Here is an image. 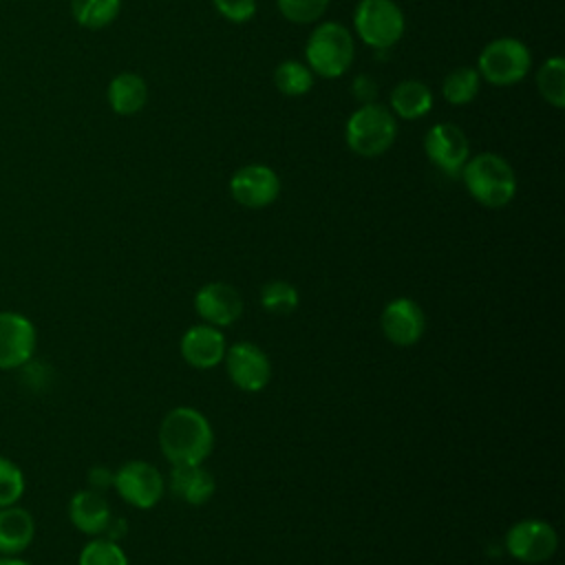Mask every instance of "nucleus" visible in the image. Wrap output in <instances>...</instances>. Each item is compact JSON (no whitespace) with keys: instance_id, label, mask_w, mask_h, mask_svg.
<instances>
[{"instance_id":"11","label":"nucleus","mask_w":565,"mask_h":565,"mask_svg":"<svg viewBox=\"0 0 565 565\" xmlns=\"http://www.w3.org/2000/svg\"><path fill=\"white\" fill-rule=\"evenodd\" d=\"M424 152L439 172L457 179L470 157V143L459 126L435 124L424 137Z\"/></svg>"},{"instance_id":"13","label":"nucleus","mask_w":565,"mask_h":565,"mask_svg":"<svg viewBox=\"0 0 565 565\" xmlns=\"http://www.w3.org/2000/svg\"><path fill=\"white\" fill-rule=\"evenodd\" d=\"M382 333L395 347H413L426 331L424 309L411 298L391 300L380 316Z\"/></svg>"},{"instance_id":"14","label":"nucleus","mask_w":565,"mask_h":565,"mask_svg":"<svg viewBox=\"0 0 565 565\" xmlns=\"http://www.w3.org/2000/svg\"><path fill=\"white\" fill-rule=\"evenodd\" d=\"M194 309L212 327H230L243 313V296L227 282H207L194 296Z\"/></svg>"},{"instance_id":"31","label":"nucleus","mask_w":565,"mask_h":565,"mask_svg":"<svg viewBox=\"0 0 565 565\" xmlns=\"http://www.w3.org/2000/svg\"><path fill=\"white\" fill-rule=\"evenodd\" d=\"M113 479H115V472H110L106 466H93L88 470V488L90 490L104 492V490L113 488Z\"/></svg>"},{"instance_id":"15","label":"nucleus","mask_w":565,"mask_h":565,"mask_svg":"<svg viewBox=\"0 0 565 565\" xmlns=\"http://www.w3.org/2000/svg\"><path fill=\"white\" fill-rule=\"evenodd\" d=\"M181 355L192 369H214L216 364L223 362L227 342L225 335L221 333L218 327L212 324H194L190 327L183 338H181Z\"/></svg>"},{"instance_id":"2","label":"nucleus","mask_w":565,"mask_h":565,"mask_svg":"<svg viewBox=\"0 0 565 565\" xmlns=\"http://www.w3.org/2000/svg\"><path fill=\"white\" fill-rule=\"evenodd\" d=\"M468 194L483 207H503L516 194V174L512 166L494 152H479L468 157L461 168Z\"/></svg>"},{"instance_id":"10","label":"nucleus","mask_w":565,"mask_h":565,"mask_svg":"<svg viewBox=\"0 0 565 565\" xmlns=\"http://www.w3.org/2000/svg\"><path fill=\"white\" fill-rule=\"evenodd\" d=\"M223 362L232 384L241 391H263L271 380V362L267 353L254 342H234L225 351Z\"/></svg>"},{"instance_id":"18","label":"nucleus","mask_w":565,"mask_h":565,"mask_svg":"<svg viewBox=\"0 0 565 565\" xmlns=\"http://www.w3.org/2000/svg\"><path fill=\"white\" fill-rule=\"evenodd\" d=\"M35 539V519L20 503L0 508V556L22 554Z\"/></svg>"},{"instance_id":"27","label":"nucleus","mask_w":565,"mask_h":565,"mask_svg":"<svg viewBox=\"0 0 565 565\" xmlns=\"http://www.w3.org/2000/svg\"><path fill=\"white\" fill-rule=\"evenodd\" d=\"M24 492H26V477L22 468L13 459L0 455V508L20 503Z\"/></svg>"},{"instance_id":"17","label":"nucleus","mask_w":565,"mask_h":565,"mask_svg":"<svg viewBox=\"0 0 565 565\" xmlns=\"http://www.w3.org/2000/svg\"><path fill=\"white\" fill-rule=\"evenodd\" d=\"M170 492L185 501L188 505H203L212 499L216 490V481L212 472L203 468V463H183V466H172L168 483Z\"/></svg>"},{"instance_id":"3","label":"nucleus","mask_w":565,"mask_h":565,"mask_svg":"<svg viewBox=\"0 0 565 565\" xmlns=\"http://www.w3.org/2000/svg\"><path fill=\"white\" fill-rule=\"evenodd\" d=\"M397 135V124L393 113L377 104H362L358 110L351 113L344 126V141L351 152L373 159L384 154Z\"/></svg>"},{"instance_id":"22","label":"nucleus","mask_w":565,"mask_h":565,"mask_svg":"<svg viewBox=\"0 0 565 565\" xmlns=\"http://www.w3.org/2000/svg\"><path fill=\"white\" fill-rule=\"evenodd\" d=\"M536 88L550 106H565V60L561 55H554L541 64L536 71Z\"/></svg>"},{"instance_id":"6","label":"nucleus","mask_w":565,"mask_h":565,"mask_svg":"<svg viewBox=\"0 0 565 565\" xmlns=\"http://www.w3.org/2000/svg\"><path fill=\"white\" fill-rule=\"evenodd\" d=\"M530 66L532 55L521 40L497 38L483 46L477 73L494 86H512L527 75Z\"/></svg>"},{"instance_id":"30","label":"nucleus","mask_w":565,"mask_h":565,"mask_svg":"<svg viewBox=\"0 0 565 565\" xmlns=\"http://www.w3.org/2000/svg\"><path fill=\"white\" fill-rule=\"evenodd\" d=\"M351 93L360 104H371L377 97V82L369 75H358L351 84Z\"/></svg>"},{"instance_id":"5","label":"nucleus","mask_w":565,"mask_h":565,"mask_svg":"<svg viewBox=\"0 0 565 565\" xmlns=\"http://www.w3.org/2000/svg\"><path fill=\"white\" fill-rule=\"evenodd\" d=\"M355 33L375 51H386L404 35V13L393 0H360L353 13Z\"/></svg>"},{"instance_id":"7","label":"nucleus","mask_w":565,"mask_h":565,"mask_svg":"<svg viewBox=\"0 0 565 565\" xmlns=\"http://www.w3.org/2000/svg\"><path fill=\"white\" fill-rule=\"evenodd\" d=\"M113 488L132 508L150 510L161 501L166 492V479L152 463L135 459L119 466L113 479Z\"/></svg>"},{"instance_id":"24","label":"nucleus","mask_w":565,"mask_h":565,"mask_svg":"<svg viewBox=\"0 0 565 565\" xmlns=\"http://www.w3.org/2000/svg\"><path fill=\"white\" fill-rule=\"evenodd\" d=\"M274 84L282 95L300 97L311 90L313 73L307 64H302L298 60H285L274 71Z\"/></svg>"},{"instance_id":"20","label":"nucleus","mask_w":565,"mask_h":565,"mask_svg":"<svg viewBox=\"0 0 565 565\" xmlns=\"http://www.w3.org/2000/svg\"><path fill=\"white\" fill-rule=\"evenodd\" d=\"M433 108V93L419 79H404L391 90V110L402 119H419Z\"/></svg>"},{"instance_id":"12","label":"nucleus","mask_w":565,"mask_h":565,"mask_svg":"<svg viewBox=\"0 0 565 565\" xmlns=\"http://www.w3.org/2000/svg\"><path fill=\"white\" fill-rule=\"evenodd\" d=\"M230 194L243 207L263 210L278 199L280 179L269 166L249 163L232 174Z\"/></svg>"},{"instance_id":"1","label":"nucleus","mask_w":565,"mask_h":565,"mask_svg":"<svg viewBox=\"0 0 565 565\" xmlns=\"http://www.w3.org/2000/svg\"><path fill=\"white\" fill-rule=\"evenodd\" d=\"M159 446L172 466L203 463L214 448V433L201 411L177 406L159 424Z\"/></svg>"},{"instance_id":"4","label":"nucleus","mask_w":565,"mask_h":565,"mask_svg":"<svg viewBox=\"0 0 565 565\" xmlns=\"http://www.w3.org/2000/svg\"><path fill=\"white\" fill-rule=\"evenodd\" d=\"M355 44L351 31L340 22H322L318 24L307 44H305V57L311 73L333 79L349 71L353 64Z\"/></svg>"},{"instance_id":"23","label":"nucleus","mask_w":565,"mask_h":565,"mask_svg":"<svg viewBox=\"0 0 565 565\" xmlns=\"http://www.w3.org/2000/svg\"><path fill=\"white\" fill-rule=\"evenodd\" d=\"M479 84H481V77H479L477 68L459 66V68H452L444 77L441 95L452 106H466V104H470L477 97Z\"/></svg>"},{"instance_id":"19","label":"nucleus","mask_w":565,"mask_h":565,"mask_svg":"<svg viewBox=\"0 0 565 565\" xmlns=\"http://www.w3.org/2000/svg\"><path fill=\"white\" fill-rule=\"evenodd\" d=\"M106 99L108 106L117 113V115H137L148 99V86L146 79L137 73L124 71L119 75H115L106 88Z\"/></svg>"},{"instance_id":"9","label":"nucleus","mask_w":565,"mask_h":565,"mask_svg":"<svg viewBox=\"0 0 565 565\" xmlns=\"http://www.w3.org/2000/svg\"><path fill=\"white\" fill-rule=\"evenodd\" d=\"M38 329L31 318L13 309H0V371H18L33 360Z\"/></svg>"},{"instance_id":"28","label":"nucleus","mask_w":565,"mask_h":565,"mask_svg":"<svg viewBox=\"0 0 565 565\" xmlns=\"http://www.w3.org/2000/svg\"><path fill=\"white\" fill-rule=\"evenodd\" d=\"M278 11L294 24H311L324 15L329 0H276Z\"/></svg>"},{"instance_id":"25","label":"nucleus","mask_w":565,"mask_h":565,"mask_svg":"<svg viewBox=\"0 0 565 565\" xmlns=\"http://www.w3.org/2000/svg\"><path fill=\"white\" fill-rule=\"evenodd\" d=\"M77 565H128V556L113 539H90L77 556Z\"/></svg>"},{"instance_id":"32","label":"nucleus","mask_w":565,"mask_h":565,"mask_svg":"<svg viewBox=\"0 0 565 565\" xmlns=\"http://www.w3.org/2000/svg\"><path fill=\"white\" fill-rule=\"evenodd\" d=\"M0 565H33V563L15 554V556H0Z\"/></svg>"},{"instance_id":"21","label":"nucleus","mask_w":565,"mask_h":565,"mask_svg":"<svg viewBox=\"0 0 565 565\" xmlns=\"http://www.w3.org/2000/svg\"><path fill=\"white\" fill-rule=\"evenodd\" d=\"M121 11V0H71V15L84 29H104Z\"/></svg>"},{"instance_id":"8","label":"nucleus","mask_w":565,"mask_h":565,"mask_svg":"<svg viewBox=\"0 0 565 565\" xmlns=\"http://www.w3.org/2000/svg\"><path fill=\"white\" fill-rule=\"evenodd\" d=\"M558 547L556 530L543 519H521L505 532V550L514 561L536 565L554 556Z\"/></svg>"},{"instance_id":"16","label":"nucleus","mask_w":565,"mask_h":565,"mask_svg":"<svg viewBox=\"0 0 565 565\" xmlns=\"http://www.w3.org/2000/svg\"><path fill=\"white\" fill-rule=\"evenodd\" d=\"M68 519H71L73 527L79 530L82 534L99 536L106 532V527L113 519V512H110V505H108L104 492L84 488L71 497Z\"/></svg>"},{"instance_id":"29","label":"nucleus","mask_w":565,"mask_h":565,"mask_svg":"<svg viewBox=\"0 0 565 565\" xmlns=\"http://www.w3.org/2000/svg\"><path fill=\"white\" fill-rule=\"evenodd\" d=\"M216 11L230 22H247L256 13V0H212Z\"/></svg>"},{"instance_id":"26","label":"nucleus","mask_w":565,"mask_h":565,"mask_svg":"<svg viewBox=\"0 0 565 565\" xmlns=\"http://www.w3.org/2000/svg\"><path fill=\"white\" fill-rule=\"evenodd\" d=\"M298 302H300V296L296 287L285 280H271L260 289V305L269 313H276V316L291 313L298 307Z\"/></svg>"}]
</instances>
